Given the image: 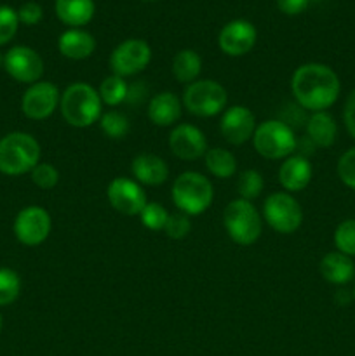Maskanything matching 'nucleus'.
<instances>
[{
  "instance_id": "nucleus-27",
  "label": "nucleus",
  "mask_w": 355,
  "mask_h": 356,
  "mask_svg": "<svg viewBox=\"0 0 355 356\" xmlns=\"http://www.w3.org/2000/svg\"><path fill=\"white\" fill-rule=\"evenodd\" d=\"M19 275L10 268H0V306H9L19 298Z\"/></svg>"
},
{
  "instance_id": "nucleus-15",
  "label": "nucleus",
  "mask_w": 355,
  "mask_h": 356,
  "mask_svg": "<svg viewBox=\"0 0 355 356\" xmlns=\"http://www.w3.org/2000/svg\"><path fill=\"white\" fill-rule=\"evenodd\" d=\"M219 131L230 145H244L254 136L256 118L249 108L232 106L223 113L221 122H219Z\"/></svg>"
},
{
  "instance_id": "nucleus-33",
  "label": "nucleus",
  "mask_w": 355,
  "mask_h": 356,
  "mask_svg": "<svg viewBox=\"0 0 355 356\" xmlns=\"http://www.w3.org/2000/svg\"><path fill=\"white\" fill-rule=\"evenodd\" d=\"M31 181L38 188H42V190H51V188H54L58 184L59 172L51 163H38L31 170Z\"/></svg>"
},
{
  "instance_id": "nucleus-1",
  "label": "nucleus",
  "mask_w": 355,
  "mask_h": 356,
  "mask_svg": "<svg viewBox=\"0 0 355 356\" xmlns=\"http://www.w3.org/2000/svg\"><path fill=\"white\" fill-rule=\"evenodd\" d=\"M291 89L299 106L315 113L336 103L341 86L333 68L322 63H306L292 75Z\"/></svg>"
},
{
  "instance_id": "nucleus-28",
  "label": "nucleus",
  "mask_w": 355,
  "mask_h": 356,
  "mask_svg": "<svg viewBox=\"0 0 355 356\" xmlns=\"http://www.w3.org/2000/svg\"><path fill=\"white\" fill-rule=\"evenodd\" d=\"M101 131L110 139H124L129 134V120L125 115L118 111H108L101 115Z\"/></svg>"
},
{
  "instance_id": "nucleus-14",
  "label": "nucleus",
  "mask_w": 355,
  "mask_h": 356,
  "mask_svg": "<svg viewBox=\"0 0 355 356\" xmlns=\"http://www.w3.org/2000/svg\"><path fill=\"white\" fill-rule=\"evenodd\" d=\"M256 28L244 19L230 21L219 31L218 44L225 54L239 58V56L247 54L256 44Z\"/></svg>"
},
{
  "instance_id": "nucleus-42",
  "label": "nucleus",
  "mask_w": 355,
  "mask_h": 356,
  "mask_svg": "<svg viewBox=\"0 0 355 356\" xmlns=\"http://www.w3.org/2000/svg\"><path fill=\"white\" fill-rule=\"evenodd\" d=\"M354 299H355V287H354Z\"/></svg>"
},
{
  "instance_id": "nucleus-5",
  "label": "nucleus",
  "mask_w": 355,
  "mask_h": 356,
  "mask_svg": "<svg viewBox=\"0 0 355 356\" xmlns=\"http://www.w3.org/2000/svg\"><path fill=\"white\" fill-rule=\"evenodd\" d=\"M253 143L261 156L270 160L287 159L294 153L298 139L285 122L267 120L256 125Z\"/></svg>"
},
{
  "instance_id": "nucleus-6",
  "label": "nucleus",
  "mask_w": 355,
  "mask_h": 356,
  "mask_svg": "<svg viewBox=\"0 0 355 356\" xmlns=\"http://www.w3.org/2000/svg\"><path fill=\"white\" fill-rule=\"evenodd\" d=\"M225 228L230 238L239 245H251L261 235V218L249 200L237 198L230 202L223 214Z\"/></svg>"
},
{
  "instance_id": "nucleus-22",
  "label": "nucleus",
  "mask_w": 355,
  "mask_h": 356,
  "mask_svg": "<svg viewBox=\"0 0 355 356\" xmlns=\"http://www.w3.org/2000/svg\"><path fill=\"white\" fill-rule=\"evenodd\" d=\"M306 134L313 146L329 148L336 141L338 125L327 111H315L306 120Z\"/></svg>"
},
{
  "instance_id": "nucleus-21",
  "label": "nucleus",
  "mask_w": 355,
  "mask_h": 356,
  "mask_svg": "<svg viewBox=\"0 0 355 356\" xmlns=\"http://www.w3.org/2000/svg\"><path fill=\"white\" fill-rule=\"evenodd\" d=\"M320 275L329 284L345 285L355 277V264L350 256H345L341 252H329L320 261Z\"/></svg>"
},
{
  "instance_id": "nucleus-3",
  "label": "nucleus",
  "mask_w": 355,
  "mask_h": 356,
  "mask_svg": "<svg viewBox=\"0 0 355 356\" xmlns=\"http://www.w3.org/2000/svg\"><path fill=\"white\" fill-rule=\"evenodd\" d=\"M40 159V145L26 132H10L0 139V172L21 176L33 170Z\"/></svg>"
},
{
  "instance_id": "nucleus-38",
  "label": "nucleus",
  "mask_w": 355,
  "mask_h": 356,
  "mask_svg": "<svg viewBox=\"0 0 355 356\" xmlns=\"http://www.w3.org/2000/svg\"><path fill=\"white\" fill-rule=\"evenodd\" d=\"M310 0H277L278 9L289 16H296V14L303 13L308 7Z\"/></svg>"
},
{
  "instance_id": "nucleus-41",
  "label": "nucleus",
  "mask_w": 355,
  "mask_h": 356,
  "mask_svg": "<svg viewBox=\"0 0 355 356\" xmlns=\"http://www.w3.org/2000/svg\"><path fill=\"white\" fill-rule=\"evenodd\" d=\"M145 2H153V0H145Z\"/></svg>"
},
{
  "instance_id": "nucleus-9",
  "label": "nucleus",
  "mask_w": 355,
  "mask_h": 356,
  "mask_svg": "<svg viewBox=\"0 0 355 356\" xmlns=\"http://www.w3.org/2000/svg\"><path fill=\"white\" fill-rule=\"evenodd\" d=\"M152 59V49L141 38H129L115 47L110 56V66L113 75L132 76L143 72Z\"/></svg>"
},
{
  "instance_id": "nucleus-30",
  "label": "nucleus",
  "mask_w": 355,
  "mask_h": 356,
  "mask_svg": "<svg viewBox=\"0 0 355 356\" xmlns=\"http://www.w3.org/2000/svg\"><path fill=\"white\" fill-rule=\"evenodd\" d=\"M237 190H239L240 198L244 200H253L263 190V176H261L258 170H244L239 177V184H237Z\"/></svg>"
},
{
  "instance_id": "nucleus-35",
  "label": "nucleus",
  "mask_w": 355,
  "mask_h": 356,
  "mask_svg": "<svg viewBox=\"0 0 355 356\" xmlns=\"http://www.w3.org/2000/svg\"><path fill=\"white\" fill-rule=\"evenodd\" d=\"M164 229H166L169 238L173 240L184 238L191 229L190 218H188L187 214H183V212H180V214H169V219H167L166 228Z\"/></svg>"
},
{
  "instance_id": "nucleus-16",
  "label": "nucleus",
  "mask_w": 355,
  "mask_h": 356,
  "mask_svg": "<svg viewBox=\"0 0 355 356\" xmlns=\"http://www.w3.org/2000/svg\"><path fill=\"white\" fill-rule=\"evenodd\" d=\"M171 152L181 160H197L207 152L204 132L190 124H181L173 129L169 136Z\"/></svg>"
},
{
  "instance_id": "nucleus-25",
  "label": "nucleus",
  "mask_w": 355,
  "mask_h": 356,
  "mask_svg": "<svg viewBox=\"0 0 355 356\" xmlns=\"http://www.w3.org/2000/svg\"><path fill=\"white\" fill-rule=\"evenodd\" d=\"M205 165L212 176L219 177V179H228L235 172L237 160L228 149L212 148L205 152Z\"/></svg>"
},
{
  "instance_id": "nucleus-39",
  "label": "nucleus",
  "mask_w": 355,
  "mask_h": 356,
  "mask_svg": "<svg viewBox=\"0 0 355 356\" xmlns=\"http://www.w3.org/2000/svg\"><path fill=\"white\" fill-rule=\"evenodd\" d=\"M2 65H3V56L0 54V66H2Z\"/></svg>"
},
{
  "instance_id": "nucleus-13",
  "label": "nucleus",
  "mask_w": 355,
  "mask_h": 356,
  "mask_svg": "<svg viewBox=\"0 0 355 356\" xmlns=\"http://www.w3.org/2000/svg\"><path fill=\"white\" fill-rule=\"evenodd\" d=\"M108 202L117 212L125 216L141 214L145 209L146 195L138 181H132L129 177H115L108 184Z\"/></svg>"
},
{
  "instance_id": "nucleus-20",
  "label": "nucleus",
  "mask_w": 355,
  "mask_h": 356,
  "mask_svg": "<svg viewBox=\"0 0 355 356\" xmlns=\"http://www.w3.org/2000/svg\"><path fill=\"white\" fill-rule=\"evenodd\" d=\"M58 47L65 58L79 61V59H86L93 54L96 49V40L89 31L72 28L59 37Z\"/></svg>"
},
{
  "instance_id": "nucleus-32",
  "label": "nucleus",
  "mask_w": 355,
  "mask_h": 356,
  "mask_svg": "<svg viewBox=\"0 0 355 356\" xmlns=\"http://www.w3.org/2000/svg\"><path fill=\"white\" fill-rule=\"evenodd\" d=\"M19 26V17L17 10L9 6H0V45H6L16 35Z\"/></svg>"
},
{
  "instance_id": "nucleus-29",
  "label": "nucleus",
  "mask_w": 355,
  "mask_h": 356,
  "mask_svg": "<svg viewBox=\"0 0 355 356\" xmlns=\"http://www.w3.org/2000/svg\"><path fill=\"white\" fill-rule=\"evenodd\" d=\"M334 245L345 256H355V219L340 222L334 232Z\"/></svg>"
},
{
  "instance_id": "nucleus-2",
  "label": "nucleus",
  "mask_w": 355,
  "mask_h": 356,
  "mask_svg": "<svg viewBox=\"0 0 355 356\" xmlns=\"http://www.w3.org/2000/svg\"><path fill=\"white\" fill-rule=\"evenodd\" d=\"M101 101L100 92L94 90L89 83L77 82L66 87L59 99V110L66 124L72 127H90L94 122L101 118Z\"/></svg>"
},
{
  "instance_id": "nucleus-43",
  "label": "nucleus",
  "mask_w": 355,
  "mask_h": 356,
  "mask_svg": "<svg viewBox=\"0 0 355 356\" xmlns=\"http://www.w3.org/2000/svg\"><path fill=\"white\" fill-rule=\"evenodd\" d=\"M310 2H312V0H310Z\"/></svg>"
},
{
  "instance_id": "nucleus-24",
  "label": "nucleus",
  "mask_w": 355,
  "mask_h": 356,
  "mask_svg": "<svg viewBox=\"0 0 355 356\" xmlns=\"http://www.w3.org/2000/svg\"><path fill=\"white\" fill-rule=\"evenodd\" d=\"M202 70V59L191 49H183L173 59V75L178 82L191 83L197 80Z\"/></svg>"
},
{
  "instance_id": "nucleus-7",
  "label": "nucleus",
  "mask_w": 355,
  "mask_h": 356,
  "mask_svg": "<svg viewBox=\"0 0 355 356\" xmlns=\"http://www.w3.org/2000/svg\"><path fill=\"white\" fill-rule=\"evenodd\" d=\"M225 87L214 80H195L188 83L183 94V104L191 115L197 117H214L221 113L226 106Z\"/></svg>"
},
{
  "instance_id": "nucleus-10",
  "label": "nucleus",
  "mask_w": 355,
  "mask_h": 356,
  "mask_svg": "<svg viewBox=\"0 0 355 356\" xmlns=\"http://www.w3.org/2000/svg\"><path fill=\"white\" fill-rule=\"evenodd\" d=\"M52 228L51 216L38 205H30L19 211L14 219V235L23 245H40L49 236Z\"/></svg>"
},
{
  "instance_id": "nucleus-12",
  "label": "nucleus",
  "mask_w": 355,
  "mask_h": 356,
  "mask_svg": "<svg viewBox=\"0 0 355 356\" xmlns=\"http://www.w3.org/2000/svg\"><path fill=\"white\" fill-rule=\"evenodd\" d=\"M59 99H61V94L54 83L35 82L23 94L21 110L31 120H44L54 113Z\"/></svg>"
},
{
  "instance_id": "nucleus-23",
  "label": "nucleus",
  "mask_w": 355,
  "mask_h": 356,
  "mask_svg": "<svg viewBox=\"0 0 355 356\" xmlns=\"http://www.w3.org/2000/svg\"><path fill=\"white\" fill-rule=\"evenodd\" d=\"M56 14L61 23L79 28L89 23L94 16L93 0H56Z\"/></svg>"
},
{
  "instance_id": "nucleus-18",
  "label": "nucleus",
  "mask_w": 355,
  "mask_h": 356,
  "mask_svg": "<svg viewBox=\"0 0 355 356\" xmlns=\"http://www.w3.org/2000/svg\"><path fill=\"white\" fill-rule=\"evenodd\" d=\"M131 170L138 183L148 184V186H159L166 183L169 177L167 163L152 153H141L136 156L131 163Z\"/></svg>"
},
{
  "instance_id": "nucleus-36",
  "label": "nucleus",
  "mask_w": 355,
  "mask_h": 356,
  "mask_svg": "<svg viewBox=\"0 0 355 356\" xmlns=\"http://www.w3.org/2000/svg\"><path fill=\"white\" fill-rule=\"evenodd\" d=\"M42 16H44V10L38 6L37 2H26L19 7L17 10V17H19V23L28 24V26H33V24L40 23Z\"/></svg>"
},
{
  "instance_id": "nucleus-37",
  "label": "nucleus",
  "mask_w": 355,
  "mask_h": 356,
  "mask_svg": "<svg viewBox=\"0 0 355 356\" xmlns=\"http://www.w3.org/2000/svg\"><path fill=\"white\" fill-rule=\"evenodd\" d=\"M343 120L345 125H347L348 134L355 139V89L347 97V103H345L343 110Z\"/></svg>"
},
{
  "instance_id": "nucleus-17",
  "label": "nucleus",
  "mask_w": 355,
  "mask_h": 356,
  "mask_svg": "<svg viewBox=\"0 0 355 356\" xmlns=\"http://www.w3.org/2000/svg\"><path fill=\"white\" fill-rule=\"evenodd\" d=\"M312 179V165L303 155H291L278 170V181L285 191H301Z\"/></svg>"
},
{
  "instance_id": "nucleus-19",
  "label": "nucleus",
  "mask_w": 355,
  "mask_h": 356,
  "mask_svg": "<svg viewBox=\"0 0 355 356\" xmlns=\"http://www.w3.org/2000/svg\"><path fill=\"white\" fill-rule=\"evenodd\" d=\"M181 117V103L176 94L160 92L152 97L148 106V118L157 127H169Z\"/></svg>"
},
{
  "instance_id": "nucleus-11",
  "label": "nucleus",
  "mask_w": 355,
  "mask_h": 356,
  "mask_svg": "<svg viewBox=\"0 0 355 356\" xmlns=\"http://www.w3.org/2000/svg\"><path fill=\"white\" fill-rule=\"evenodd\" d=\"M3 68L16 82L35 83L40 82L44 73V61L37 51L26 45H16L3 56Z\"/></svg>"
},
{
  "instance_id": "nucleus-8",
  "label": "nucleus",
  "mask_w": 355,
  "mask_h": 356,
  "mask_svg": "<svg viewBox=\"0 0 355 356\" xmlns=\"http://www.w3.org/2000/svg\"><path fill=\"white\" fill-rule=\"evenodd\" d=\"M265 221L282 235L294 233L303 222V211L298 200L289 193H274L265 200Z\"/></svg>"
},
{
  "instance_id": "nucleus-40",
  "label": "nucleus",
  "mask_w": 355,
  "mask_h": 356,
  "mask_svg": "<svg viewBox=\"0 0 355 356\" xmlns=\"http://www.w3.org/2000/svg\"><path fill=\"white\" fill-rule=\"evenodd\" d=\"M0 330H2V315H0Z\"/></svg>"
},
{
  "instance_id": "nucleus-26",
  "label": "nucleus",
  "mask_w": 355,
  "mask_h": 356,
  "mask_svg": "<svg viewBox=\"0 0 355 356\" xmlns=\"http://www.w3.org/2000/svg\"><path fill=\"white\" fill-rule=\"evenodd\" d=\"M129 86L125 80L118 75L106 76L100 86V97L108 106H117L122 101L127 99Z\"/></svg>"
},
{
  "instance_id": "nucleus-4",
  "label": "nucleus",
  "mask_w": 355,
  "mask_h": 356,
  "mask_svg": "<svg viewBox=\"0 0 355 356\" xmlns=\"http://www.w3.org/2000/svg\"><path fill=\"white\" fill-rule=\"evenodd\" d=\"M173 202L183 214L198 216L212 202V184L198 172H183L173 184Z\"/></svg>"
},
{
  "instance_id": "nucleus-31",
  "label": "nucleus",
  "mask_w": 355,
  "mask_h": 356,
  "mask_svg": "<svg viewBox=\"0 0 355 356\" xmlns=\"http://www.w3.org/2000/svg\"><path fill=\"white\" fill-rule=\"evenodd\" d=\"M139 216H141L143 226L152 229V232H159V229L166 228V222L169 219V212L157 202H148Z\"/></svg>"
},
{
  "instance_id": "nucleus-34",
  "label": "nucleus",
  "mask_w": 355,
  "mask_h": 356,
  "mask_svg": "<svg viewBox=\"0 0 355 356\" xmlns=\"http://www.w3.org/2000/svg\"><path fill=\"white\" fill-rule=\"evenodd\" d=\"M338 176L345 186L355 190V146L345 152L338 160Z\"/></svg>"
}]
</instances>
